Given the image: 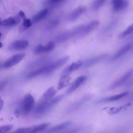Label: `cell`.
<instances>
[{
	"mask_svg": "<svg viewBox=\"0 0 133 133\" xmlns=\"http://www.w3.org/2000/svg\"><path fill=\"white\" fill-rule=\"evenodd\" d=\"M69 59V57L64 56L54 62L45 64L42 66L38 68L29 73L26 77L28 78H32L42 75H49L63 65Z\"/></svg>",
	"mask_w": 133,
	"mask_h": 133,
	"instance_id": "obj_1",
	"label": "cell"
},
{
	"mask_svg": "<svg viewBox=\"0 0 133 133\" xmlns=\"http://www.w3.org/2000/svg\"><path fill=\"white\" fill-rule=\"evenodd\" d=\"M63 98V95H60L54 97L47 102L41 103H38L34 110V114L35 116L38 117L45 115L50 111L51 109H52V108L54 107L58 103H59Z\"/></svg>",
	"mask_w": 133,
	"mask_h": 133,
	"instance_id": "obj_2",
	"label": "cell"
},
{
	"mask_svg": "<svg viewBox=\"0 0 133 133\" xmlns=\"http://www.w3.org/2000/svg\"><path fill=\"white\" fill-rule=\"evenodd\" d=\"M83 26V24L79 25L59 34L55 37V42L61 43L76 37H80Z\"/></svg>",
	"mask_w": 133,
	"mask_h": 133,
	"instance_id": "obj_3",
	"label": "cell"
},
{
	"mask_svg": "<svg viewBox=\"0 0 133 133\" xmlns=\"http://www.w3.org/2000/svg\"><path fill=\"white\" fill-rule=\"evenodd\" d=\"M35 99L30 94H27L24 96L20 103V109H18L20 113L26 115H28L34 108Z\"/></svg>",
	"mask_w": 133,
	"mask_h": 133,
	"instance_id": "obj_4",
	"label": "cell"
},
{
	"mask_svg": "<svg viewBox=\"0 0 133 133\" xmlns=\"http://www.w3.org/2000/svg\"><path fill=\"white\" fill-rule=\"evenodd\" d=\"M24 53H20L16 54L5 61L2 64L1 68L2 69L10 68L20 62L25 57Z\"/></svg>",
	"mask_w": 133,
	"mask_h": 133,
	"instance_id": "obj_5",
	"label": "cell"
},
{
	"mask_svg": "<svg viewBox=\"0 0 133 133\" xmlns=\"http://www.w3.org/2000/svg\"><path fill=\"white\" fill-rule=\"evenodd\" d=\"M55 47V42L54 41H50L45 45H43L42 44L37 45L34 49V52L36 55L44 53H48L52 51Z\"/></svg>",
	"mask_w": 133,
	"mask_h": 133,
	"instance_id": "obj_6",
	"label": "cell"
},
{
	"mask_svg": "<svg viewBox=\"0 0 133 133\" xmlns=\"http://www.w3.org/2000/svg\"><path fill=\"white\" fill-rule=\"evenodd\" d=\"M133 74V68L129 70L121 77L116 80L110 87V89H113L118 88L125 84Z\"/></svg>",
	"mask_w": 133,
	"mask_h": 133,
	"instance_id": "obj_7",
	"label": "cell"
},
{
	"mask_svg": "<svg viewBox=\"0 0 133 133\" xmlns=\"http://www.w3.org/2000/svg\"><path fill=\"white\" fill-rule=\"evenodd\" d=\"M87 79V78L85 75H82L77 77L71 84L69 87L66 90V94H70L75 91L81 85H82Z\"/></svg>",
	"mask_w": 133,
	"mask_h": 133,
	"instance_id": "obj_8",
	"label": "cell"
},
{
	"mask_svg": "<svg viewBox=\"0 0 133 133\" xmlns=\"http://www.w3.org/2000/svg\"><path fill=\"white\" fill-rule=\"evenodd\" d=\"M108 56V54H101L96 56H93L90 58L86 59L83 62V68H88L91 66L105 59Z\"/></svg>",
	"mask_w": 133,
	"mask_h": 133,
	"instance_id": "obj_9",
	"label": "cell"
},
{
	"mask_svg": "<svg viewBox=\"0 0 133 133\" xmlns=\"http://www.w3.org/2000/svg\"><path fill=\"white\" fill-rule=\"evenodd\" d=\"M22 18L18 14L16 16L10 17L1 21V25L3 26H12L20 23Z\"/></svg>",
	"mask_w": 133,
	"mask_h": 133,
	"instance_id": "obj_10",
	"label": "cell"
},
{
	"mask_svg": "<svg viewBox=\"0 0 133 133\" xmlns=\"http://www.w3.org/2000/svg\"><path fill=\"white\" fill-rule=\"evenodd\" d=\"M29 45V42L26 40H17L11 43L9 46L10 50H20L26 49Z\"/></svg>",
	"mask_w": 133,
	"mask_h": 133,
	"instance_id": "obj_11",
	"label": "cell"
},
{
	"mask_svg": "<svg viewBox=\"0 0 133 133\" xmlns=\"http://www.w3.org/2000/svg\"><path fill=\"white\" fill-rule=\"evenodd\" d=\"M90 96L89 95L84 96V97H82L81 98L77 100L74 103H72L71 105H70L66 111L68 112H71L78 109L84 103H85L87 101H88L90 99Z\"/></svg>",
	"mask_w": 133,
	"mask_h": 133,
	"instance_id": "obj_12",
	"label": "cell"
},
{
	"mask_svg": "<svg viewBox=\"0 0 133 133\" xmlns=\"http://www.w3.org/2000/svg\"><path fill=\"white\" fill-rule=\"evenodd\" d=\"M99 23V22L98 21L94 20L89 22L86 24H83L80 37L84 36L91 32L98 27Z\"/></svg>",
	"mask_w": 133,
	"mask_h": 133,
	"instance_id": "obj_13",
	"label": "cell"
},
{
	"mask_svg": "<svg viewBox=\"0 0 133 133\" xmlns=\"http://www.w3.org/2000/svg\"><path fill=\"white\" fill-rule=\"evenodd\" d=\"M56 93H57V90H56L54 87H49L42 95L38 103H41L45 102L50 100V99H51L54 97Z\"/></svg>",
	"mask_w": 133,
	"mask_h": 133,
	"instance_id": "obj_14",
	"label": "cell"
},
{
	"mask_svg": "<svg viewBox=\"0 0 133 133\" xmlns=\"http://www.w3.org/2000/svg\"><path fill=\"white\" fill-rule=\"evenodd\" d=\"M52 58L51 57H44L40 58L38 59L35 60V61L31 62L29 64L28 68H39L45 64H47L50 62H51Z\"/></svg>",
	"mask_w": 133,
	"mask_h": 133,
	"instance_id": "obj_15",
	"label": "cell"
},
{
	"mask_svg": "<svg viewBox=\"0 0 133 133\" xmlns=\"http://www.w3.org/2000/svg\"><path fill=\"white\" fill-rule=\"evenodd\" d=\"M83 61L81 60L72 62L71 64H70L66 68H65L64 69V70L61 72V76L68 75L69 73L74 71H76V70L80 68L82 66H83Z\"/></svg>",
	"mask_w": 133,
	"mask_h": 133,
	"instance_id": "obj_16",
	"label": "cell"
},
{
	"mask_svg": "<svg viewBox=\"0 0 133 133\" xmlns=\"http://www.w3.org/2000/svg\"><path fill=\"white\" fill-rule=\"evenodd\" d=\"M72 122L71 121L65 122L61 124H59L58 125H55L50 128H48L47 130L45 131V132H50V133L60 132L68 128L72 124Z\"/></svg>",
	"mask_w": 133,
	"mask_h": 133,
	"instance_id": "obj_17",
	"label": "cell"
},
{
	"mask_svg": "<svg viewBox=\"0 0 133 133\" xmlns=\"http://www.w3.org/2000/svg\"><path fill=\"white\" fill-rule=\"evenodd\" d=\"M129 94L128 92H124L120 94H118L115 95H113L110 97H105L102 99L99 100L97 101L98 103H105V102H113L115 101H117L122 98L126 96Z\"/></svg>",
	"mask_w": 133,
	"mask_h": 133,
	"instance_id": "obj_18",
	"label": "cell"
},
{
	"mask_svg": "<svg viewBox=\"0 0 133 133\" xmlns=\"http://www.w3.org/2000/svg\"><path fill=\"white\" fill-rule=\"evenodd\" d=\"M86 7L84 6H80L73 10L68 16L69 20L73 21L78 19L85 11Z\"/></svg>",
	"mask_w": 133,
	"mask_h": 133,
	"instance_id": "obj_19",
	"label": "cell"
},
{
	"mask_svg": "<svg viewBox=\"0 0 133 133\" xmlns=\"http://www.w3.org/2000/svg\"><path fill=\"white\" fill-rule=\"evenodd\" d=\"M132 45L131 44H127L121 47L111 58V60H116L127 53L131 49Z\"/></svg>",
	"mask_w": 133,
	"mask_h": 133,
	"instance_id": "obj_20",
	"label": "cell"
},
{
	"mask_svg": "<svg viewBox=\"0 0 133 133\" xmlns=\"http://www.w3.org/2000/svg\"><path fill=\"white\" fill-rule=\"evenodd\" d=\"M48 9L47 8H45L41 10L32 17V18H31V21L32 23L33 24H35L37 22H39V21L44 19L45 18H46L48 15Z\"/></svg>",
	"mask_w": 133,
	"mask_h": 133,
	"instance_id": "obj_21",
	"label": "cell"
},
{
	"mask_svg": "<svg viewBox=\"0 0 133 133\" xmlns=\"http://www.w3.org/2000/svg\"><path fill=\"white\" fill-rule=\"evenodd\" d=\"M50 123H44L38 125H34L31 127V129L30 132L35 133V132H38L43 131L47 129L50 126Z\"/></svg>",
	"mask_w": 133,
	"mask_h": 133,
	"instance_id": "obj_22",
	"label": "cell"
},
{
	"mask_svg": "<svg viewBox=\"0 0 133 133\" xmlns=\"http://www.w3.org/2000/svg\"><path fill=\"white\" fill-rule=\"evenodd\" d=\"M71 80V77L68 75H64L62 76L61 78L59 80L58 84L57 89L58 90H60L65 87H66L70 83Z\"/></svg>",
	"mask_w": 133,
	"mask_h": 133,
	"instance_id": "obj_23",
	"label": "cell"
},
{
	"mask_svg": "<svg viewBox=\"0 0 133 133\" xmlns=\"http://www.w3.org/2000/svg\"><path fill=\"white\" fill-rule=\"evenodd\" d=\"M133 32V23L130 24L124 31L119 34L118 35V38L120 39L123 38L126 36H128Z\"/></svg>",
	"mask_w": 133,
	"mask_h": 133,
	"instance_id": "obj_24",
	"label": "cell"
},
{
	"mask_svg": "<svg viewBox=\"0 0 133 133\" xmlns=\"http://www.w3.org/2000/svg\"><path fill=\"white\" fill-rule=\"evenodd\" d=\"M59 20L58 19H55L50 21L46 25V29L47 30H51L55 28L59 24Z\"/></svg>",
	"mask_w": 133,
	"mask_h": 133,
	"instance_id": "obj_25",
	"label": "cell"
},
{
	"mask_svg": "<svg viewBox=\"0 0 133 133\" xmlns=\"http://www.w3.org/2000/svg\"><path fill=\"white\" fill-rule=\"evenodd\" d=\"M107 0H95L92 3V8L94 10L99 9Z\"/></svg>",
	"mask_w": 133,
	"mask_h": 133,
	"instance_id": "obj_26",
	"label": "cell"
},
{
	"mask_svg": "<svg viewBox=\"0 0 133 133\" xmlns=\"http://www.w3.org/2000/svg\"><path fill=\"white\" fill-rule=\"evenodd\" d=\"M32 24H33V23L31 21V19L25 18V19H24L23 20L21 28L23 30L28 29L29 28H30L32 26Z\"/></svg>",
	"mask_w": 133,
	"mask_h": 133,
	"instance_id": "obj_27",
	"label": "cell"
},
{
	"mask_svg": "<svg viewBox=\"0 0 133 133\" xmlns=\"http://www.w3.org/2000/svg\"><path fill=\"white\" fill-rule=\"evenodd\" d=\"M127 6H128V2L126 1H124L119 5H118L116 8L113 9V10L115 12L119 11L125 9L127 7Z\"/></svg>",
	"mask_w": 133,
	"mask_h": 133,
	"instance_id": "obj_28",
	"label": "cell"
},
{
	"mask_svg": "<svg viewBox=\"0 0 133 133\" xmlns=\"http://www.w3.org/2000/svg\"><path fill=\"white\" fill-rule=\"evenodd\" d=\"M31 127H22V128H19L16 130L14 131L13 132L15 133H28L30 132Z\"/></svg>",
	"mask_w": 133,
	"mask_h": 133,
	"instance_id": "obj_29",
	"label": "cell"
},
{
	"mask_svg": "<svg viewBox=\"0 0 133 133\" xmlns=\"http://www.w3.org/2000/svg\"><path fill=\"white\" fill-rule=\"evenodd\" d=\"M14 128L12 125H6L0 127V132H7Z\"/></svg>",
	"mask_w": 133,
	"mask_h": 133,
	"instance_id": "obj_30",
	"label": "cell"
},
{
	"mask_svg": "<svg viewBox=\"0 0 133 133\" xmlns=\"http://www.w3.org/2000/svg\"><path fill=\"white\" fill-rule=\"evenodd\" d=\"M64 0H45L44 2V5L46 6H52L56 5Z\"/></svg>",
	"mask_w": 133,
	"mask_h": 133,
	"instance_id": "obj_31",
	"label": "cell"
},
{
	"mask_svg": "<svg viewBox=\"0 0 133 133\" xmlns=\"http://www.w3.org/2000/svg\"><path fill=\"white\" fill-rule=\"evenodd\" d=\"M122 108V107H121V108H111L109 110V111H108V112L110 114H115V113H116L118 112L121 110Z\"/></svg>",
	"mask_w": 133,
	"mask_h": 133,
	"instance_id": "obj_32",
	"label": "cell"
},
{
	"mask_svg": "<svg viewBox=\"0 0 133 133\" xmlns=\"http://www.w3.org/2000/svg\"><path fill=\"white\" fill-rule=\"evenodd\" d=\"M124 0H112V3L113 9L116 7L118 5H119Z\"/></svg>",
	"mask_w": 133,
	"mask_h": 133,
	"instance_id": "obj_33",
	"label": "cell"
},
{
	"mask_svg": "<svg viewBox=\"0 0 133 133\" xmlns=\"http://www.w3.org/2000/svg\"><path fill=\"white\" fill-rule=\"evenodd\" d=\"M18 14L22 18L23 20L26 18V16H25V15L24 12L22 10H20Z\"/></svg>",
	"mask_w": 133,
	"mask_h": 133,
	"instance_id": "obj_34",
	"label": "cell"
},
{
	"mask_svg": "<svg viewBox=\"0 0 133 133\" xmlns=\"http://www.w3.org/2000/svg\"><path fill=\"white\" fill-rule=\"evenodd\" d=\"M7 83V82L6 81H3L1 82V91H2L3 88L6 86Z\"/></svg>",
	"mask_w": 133,
	"mask_h": 133,
	"instance_id": "obj_35",
	"label": "cell"
},
{
	"mask_svg": "<svg viewBox=\"0 0 133 133\" xmlns=\"http://www.w3.org/2000/svg\"><path fill=\"white\" fill-rule=\"evenodd\" d=\"M133 84V78H132V79L130 81V82H129V85H132Z\"/></svg>",
	"mask_w": 133,
	"mask_h": 133,
	"instance_id": "obj_36",
	"label": "cell"
},
{
	"mask_svg": "<svg viewBox=\"0 0 133 133\" xmlns=\"http://www.w3.org/2000/svg\"><path fill=\"white\" fill-rule=\"evenodd\" d=\"M1 109H2V108H3V100H2V99H1Z\"/></svg>",
	"mask_w": 133,
	"mask_h": 133,
	"instance_id": "obj_37",
	"label": "cell"
}]
</instances>
